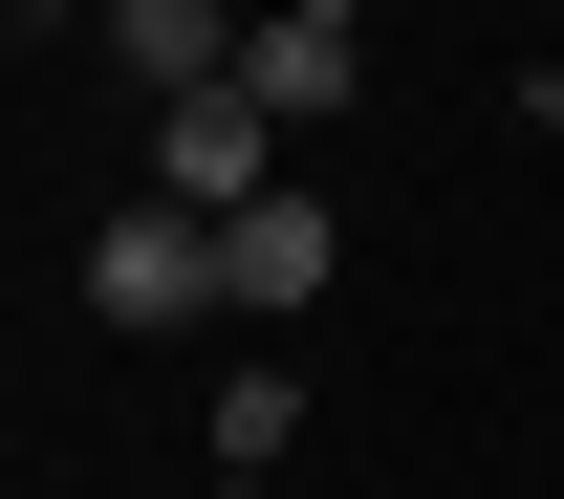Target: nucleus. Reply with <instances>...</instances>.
Returning a JSON list of instances; mask_svg holds the SVG:
<instances>
[{"instance_id":"f257e3e1","label":"nucleus","mask_w":564,"mask_h":499,"mask_svg":"<svg viewBox=\"0 0 564 499\" xmlns=\"http://www.w3.org/2000/svg\"><path fill=\"white\" fill-rule=\"evenodd\" d=\"M217 217H174V196H131L109 239H87V326H217Z\"/></svg>"},{"instance_id":"f03ea898","label":"nucleus","mask_w":564,"mask_h":499,"mask_svg":"<svg viewBox=\"0 0 564 499\" xmlns=\"http://www.w3.org/2000/svg\"><path fill=\"white\" fill-rule=\"evenodd\" d=\"M217 283H239V326H304V304L348 283V217H326L304 174H282L261 217H217Z\"/></svg>"},{"instance_id":"7ed1b4c3","label":"nucleus","mask_w":564,"mask_h":499,"mask_svg":"<svg viewBox=\"0 0 564 499\" xmlns=\"http://www.w3.org/2000/svg\"><path fill=\"white\" fill-rule=\"evenodd\" d=\"M152 196L174 217H261L282 196V131L239 109V87H196V109H152Z\"/></svg>"},{"instance_id":"20e7f679","label":"nucleus","mask_w":564,"mask_h":499,"mask_svg":"<svg viewBox=\"0 0 564 499\" xmlns=\"http://www.w3.org/2000/svg\"><path fill=\"white\" fill-rule=\"evenodd\" d=\"M239 109H261V131H326V109H369V22H326V0H282L261 44H239Z\"/></svg>"},{"instance_id":"39448f33","label":"nucleus","mask_w":564,"mask_h":499,"mask_svg":"<svg viewBox=\"0 0 564 499\" xmlns=\"http://www.w3.org/2000/svg\"><path fill=\"white\" fill-rule=\"evenodd\" d=\"M87 22H109V66H131L152 109H196V87H239V44H261V22H217V0H87Z\"/></svg>"},{"instance_id":"423d86ee","label":"nucleus","mask_w":564,"mask_h":499,"mask_svg":"<svg viewBox=\"0 0 564 499\" xmlns=\"http://www.w3.org/2000/svg\"><path fill=\"white\" fill-rule=\"evenodd\" d=\"M282 456H304V369H239L217 391V499H261Z\"/></svg>"},{"instance_id":"0eeeda50","label":"nucleus","mask_w":564,"mask_h":499,"mask_svg":"<svg viewBox=\"0 0 564 499\" xmlns=\"http://www.w3.org/2000/svg\"><path fill=\"white\" fill-rule=\"evenodd\" d=\"M326 22H391V0H326Z\"/></svg>"}]
</instances>
